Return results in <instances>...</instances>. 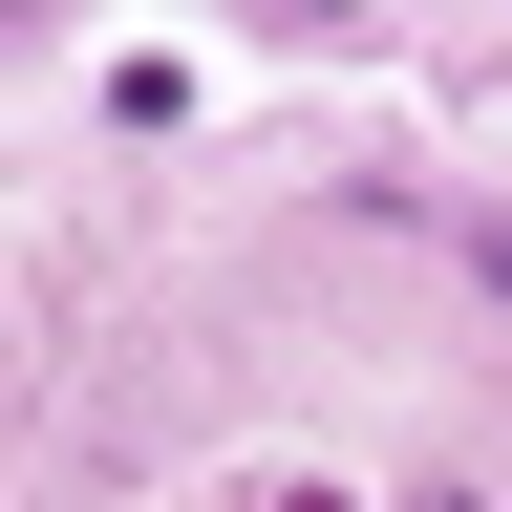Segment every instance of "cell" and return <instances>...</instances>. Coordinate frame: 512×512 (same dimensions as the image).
Masks as SVG:
<instances>
[{"instance_id":"obj_1","label":"cell","mask_w":512,"mask_h":512,"mask_svg":"<svg viewBox=\"0 0 512 512\" xmlns=\"http://www.w3.org/2000/svg\"><path fill=\"white\" fill-rule=\"evenodd\" d=\"M470 278H491V320H512V235H470Z\"/></svg>"},{"instance_id":"obj_2","label":"cell","mask_w":512,"mask_h":512,"mask_svg":"<svg viewBox=\"0 0 512 512\" xmlns=\"http://www.w3.org/2000/svg\"><path fill=\"white\" fill-rule=\"evenodd\" d=\"M278 512H342V491H278Z\"/></svg>"},{"instance_id":"obj_3","label":"cell","mask_w":512,"mask_h":512,"mask_svg":"<svg viewBox=\"0 0 512 512\" xmlns=\"http://www.w3.org/2000/svg\"><path fill=\"white\" fill-rule=\"evenodd\" d=\"M427 512H448V491H427Z\"/></svg>"}]
</instances>
